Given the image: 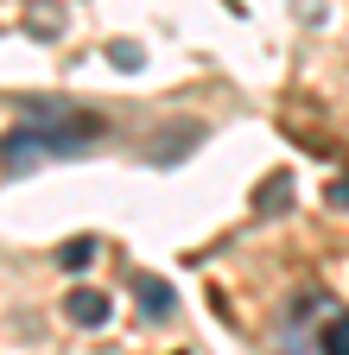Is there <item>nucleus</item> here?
<instances>
[{"instance_id":"obj_7","label":"nucleus","mask_w":349,"mask_h":355,"mask_svg":"<svg viewBox=\"0 0 349 355\" xmlns=\"http://www.w3.org/2000/svg\"><path fill=\"white\" fill-rule=\"evenodd\" d=\"M108 58H114V70H140V64H146V51H140V44H127V38L108 44Z\"/></svg>"},{"instance_id":"obj_4","label":"nucleus","mask_w":349,"mask_h":355,"mask_svg":"<svg viewBox=\"0 0 349 355\" xmlns=\"http://www.w3.org/2000/svg\"><path fill=\"white\" fill-rule=\"evenodd\" d=\"M280 203H292V178H286V171H273L267 184L254 191V209H260V216H280Z\"/></svg>"},{"instance_id":"obj_1","label":"nucleus","mask_w":349,"mask_h":355,"mask_svg":"<svg viewBox=\"0 0 349 355\" xmlns=\"http://www.w3.org/2000/svg\"><path fill=\"white\" fill-rule=\"evenodd\" d=\"M96 133H102V121H96V114L64 108V102H32L26 127H13L7 140H0V165L19 178V171H32V165H45V159L76 153L83 140H96Z\"/></svg>"},{"instance_id":"obj_5","label":"nucleus","mask_w":349,"mask_h":355,"mask_svg":"<svg viewBox=\"0 0 349 355\" xmlns=\"http://www.w3.org/2000/svg\"><path fill=\"white\" fill-rule=\"evenodd\" d=\"M318 355H349V311H337V318L318 330Z\"/></svg>"},{"instance_id":"obj_6","label":"nucleus","mask_w":349,"mask_h":355,"mask_svg":"<svg viewBox=\"0 0 349 355\" xmlns=\"http://www.w3.org/2000/svg\"><path fill=\"white\" fill-rule=\"evenodd\" d=\"M90 260H96V235H76V241L58 248V266H64V273H83Z\"/></svg>"},{"instance_id":"obj_2","label":"nucleus","mask_w":349,"mask_h":355,"mask_svg":"<svg viewBox=\"0 0 349 355\" xmlns=\"http://www.w3.org/2000/svg\"><path fill=\"white\" fill-rule=\"evenodd\" d=\"M64 318H70L76 330H102V324H108V298H102L96 286H76V292L64 298Z\"/></svg>"},{"instance_id":"obj_3","label":"nucleus","mask_w":349,"mask_h":355,"mask_svg":"<svg viewBox=\"0 0 349 355\" xmlns=\"http://www.w3.org/2000/svg\"><path fill=\"white\" fill-rule=\"evenodd\" d=\"M134 292H140V304H146V318H171V304H178V292H171L165 279H153V273H140Z\"/></svg>"},{"instance_id":"obj_8","label":"nucleus","mask_w":349,"mask_h":355,"mask_svg":"<svg viewBox=\"0 0 349 355\" xmlns=\"http://www.w3.org/2000/svg\"><path fill=\"white\" fill-rule=\"evenodd\" d=\"M26 26H32L38 38H58V32H64V7H45V13H32Z\"/></svg>"},{"instance_id":"obj_9","label":"nucleus","mask_w":349,"mask_h":355,"mask_svg":"<svg viewBox=\"0 0 349 355\" xmlns=\"http://www.w3.org/2000/svg\"><path fill=\"white\" fill-rule=\"evenodd\" d=\"M324 203H330V209H349V171H343V178H330V184H324Z\"/></svg>"}]
</instances>
